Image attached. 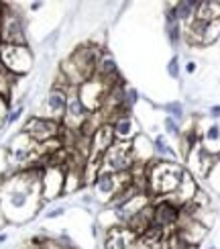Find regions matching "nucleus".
Returning a JSON list of instances; mask_svg holds the SVG:
<instances>
[{
	"label": "nucleus",
	"mask_w": 220,
	"mask_h": 249,
	"mask_svg": "<svg viewBox=\"0 0 220 249\" xmlns=\"http://www.w3.org/2000/svg\"><path fill=\"white\" fill-rule=\"evenodd\" d=\"M41 174L43 163L8 174L0 184V211L10 223H25L45 206L41 198Z\"/></svg>",
	"instance_id": "nucleus-1"
},
{
	"label": "nucleus",
	"mask_w": 220,
	"mask_h": 249,
	"mask_svg": "<svg viewBox=\"0 0 220 249\" xmlns=\"http://www.w3.org/2000/svg\"><path fill=\"white\" fill-rule=\"evenodd\" d=\"M100 55H102V49L96 43H84L78 49H73L68 59L61 61L59 76L64 78L71 88H80L84 82L94 78Z\"/></svg>",
	"instance_id": "nucleus-2"
},
{
	"label": "nucleus",
	"mask_w": 220,
	"mask_h": 249,
	"mask_svg": "<svg viewBox=\"0 0 220 249\" xmlns=\"http://www.w3.org/2000/svg\"><path fill=\"white\" fill-rule=\"evenodd\" d=\"M186 170L175 161L153 160L147 163V192L157 198H167L175 192Z\"/></svg>",
	"instance_id": "nucleus-3"
},
{
	"label": "nucleus",
	"mask_w": 220,
	"mask_h": 249,
	"mask_svg": "<svg viewBox=\"0 0 220 249\" xmlns=\"http://www.w3.org/2000/svg\"><path fill=\"white\" fill-rule=\"evenodd\" d=\"M0 64L10 76H27L33 70V51L29 45H0Z\"/></svg>",
	"instance_id": "nucleus-4"
},
{
	"label": "nucleus",
	"mask_w": 220,
	"mask_h": 249,
	"mask_svg": "<svg viewBox=\"0 0 220 249\" xmlns=\"http://www.w3.org/2000/svg\"><path fill=\"white\" fill-rule=\"evenodd\" d=\"M131 182V174H114L106 168H100L94 180V200H100L104 204H108L120 188H124Z\"/></svg>",
	"instance_id": "nucleus-5"
},
{
	"label": "nucleus",
	"mask_w": 220,
	"mask_h": 249,
	"mask_svg": "<svg viewBox=\"0 0 220 249\" xmlns=\"http://www.w3.org/2000/svg\"><path fill=\"white\" fill-rule=\"evenodd\" d=\"M135 158H133V149L131 143H122V141H114L110 145V149L102 155L100 160V168H106L114 174H131L135 168Z\"/></svg>",
	"instance_id": "nucleus-6"
},
{
	"label": "nucleus",
	"mask_w": 220,
	"mask_h": 249,
	"mask_svg": "<svg viewBox=\"0 0 220 249\" xmlns=\"http://www.w3.org/2000/svg\"><path fill=\"white\" fill-rule=\"evenodd\" d=\"M61 129H64V124L59 121H53L49 117H31L23 124L20 133H25L33 143L41 145V143H49L53 139H59Z\"/></svg>",
	"instance_id": "nucleus-7"
},
{
	"label": "nucleus",
	"mask_w": 220,
	"mask_h": 249,
	"mask_svg": "<svg viewBox=\"0 0 220 249\" xmlns=\"http://www.w3.org/2000/svg\"><path fill=\"white\" fill-rule=\"evenodd\" d=\"M2 45H29L27 43V27H25V18L23 15L15 8L4 10L2 17Z\"/></svg>",
	"instance_id": "nucleus-8"
},
{
	"label": "nucleus",
	"mask_w": 220,
	"mask_h": 249,
	"mask_svg": "<svg viewBox=\"0 0 220 249\" xmlns=\"http://www.w3.org/2000/svg\"><path fill=\"white\" fill-rule=\"evenodd\" d=\"M71 90H76V88H71L68 82L59 76V82L51 86V90L47 92V98H45V117L61 123V119H64V115H66V108H68V100H69Z\"/></svg>",
	"instance_id": "nucleus-9"
},
{
	"label": "nucleus",
	"mask_w": 220,
	"mask_h": 249,
	"mask_svg": "<svg viewBox=\"0 0 220 249\" xmlns=\"http://www.w3.org/2000/svg\"><path fill=\"white\" fill-rule=\"evenodd\" d=\"M66 186V170L59 165H45L41 174V198L43 202H51L64 194Z\"/></svg>",
	"instance_id": "nucleus-10"
},
{
	"label": "nucleus",
	"mask_w": 220,
	"mask_h": 249,
	"mask_svg": "<svg viewBox=\"0 0 220 249\" xmlns=\"http://www.w3.org/2000/svg\"><path fill=\"white\" fill-rule=\"evenodd\" d=\"M177 221H180V206H175L167 198H159L153 204V223L151 227H157L163 233L175 231Z\"/></svg>",
	"instance_id": "nucleus-11"
},
{
	"label": "nucleus",
	"mask_w": 220,
	"mask_h": 249,
	"mask_svg": "<svg viewBox=\"0 0 220 249\" xmlns=\"http://www.w3.org/2000/svg\"><path fill=\"white\" fill-rule=\"evenodd\" d=\"M173 233L177 235V239H180L182 243H186L187 247H198L204 241V237L208 233V227L198 219H180Z\"/></svg>",
	"instance_id": "nucleus-12"
},
{
	"label": "nucleus",
	"mask_w": 220,
	"mask_h": 249,
	"mask_svg": "<svg viewBox=\"0 0 220 249\" xmlns=\"http://www.w3.org/2000/svg\"><path fill=\"white\" fill-rule=\"evenodd\" d=\"M76 90H71L69 100H68V108H66V115H64V119H61V124L68 127V129H71V131H80L84 127V123H86L90 119V115H92V112L86 107H84V102L80 100Z\"/></svg>",
	"instance_id": "nucleus-13"
},
{
	"label": "nucleus",
	"mask_w": 220,
	"mask_h": 249,
	"mask_svg": "<svg viewBox=\"0 0 220 249\" xmlns=\"http://www.w3.org/2000/svg\"><path fill=\"white\" fill-rule=\"evenodd\" d=\"M108 124L112 127L114 139L122 141V143H131V141L141 133V131H139V124H137V121L133 119L131 112H120V115L112 117V119L108 121Z\"/></svg>",
	"instance_id": "nucleus-14"
},
{
	"label": "nucleus",
	"mask_w": 220,
	"mask_h": 249,
	"mask_svg": "<svg viewBox=\"0 0 220 249\" xmlns=\"http://www.w3.org/2000/svg\"><path fill=\"white\" fill-rule=\"evenodd\" d=\"M139 241V237L131 233L127 227L117 225L106 229V237H104V249H131Z\"/></svg>",
	"instance_id": "nucleus-15"
},
{
	"label": "nucleus",
	"mask_w": 220,
	"mask_h": 249,
	"mask_svg": "<svg viewBox=\"0 0 220 249\" xmlns=\"http://www.w3.org/2000/svg\"><path fill=\"white\" fill-rule=\"evenodd\" d=\"M196 192H198V186H196L194 176H192L190 172H186L184 178H182V182H180V186H177L175 192H173L171 196H167V200L173 202L175 206H184L186 202L194 200Z\"/></svg>",
	"instance_id": "nucleus-16"
},
{
	"label": "nucleus",
	"mask_w": 220,
	"mask_h": 249,
	"mask_svg": "<svg viewBox=\"0 0 220 249\" xmlns=\"http://www.w3.org/2000/svg\"><path fill=\"white\" fill-rule=\"evenodd\" d=\"M131 149H133V158L137 163L147 165L149 161L155 160V153H153V139L145 137V135H137L133 141H131Z\"/></svg>",
	"instance_id": "nucleus-17"
},
{
	"label": "nucleus",
	"mask_w": 220,
	"mask_h": 249,
	"mask_svg": "<svg viewBox=\"0 0 220 249\" xmlns=\"http://www.w3.org/2000/svg\"><path fill=\"white\" fill-rule=\"evenodd\" d=\"M153 153H155V160H165V161H173L171 160V153L173 149L169 147V143L163 135H157L153 137Z\"/></svg>",
	"instance_id": "nucleus-18"
},
{
	"label": "nucleus",
	"mask_w": 220,
	"mask_h": 249,
	"mask_svg": "<svg viewBox=\"0 0 220 249\" xmlns=\"http://www.w3.org/2000/svg\"><path fill=\"white\" fill-rule=\"evenodd\" d=\"M220 39V18L216 20H210L206 25V33H204V39H202V45H208V43H214V41Z\"/></svg>",
	"instance_id": "nucleus-19"
},
{
	"label": "nucleus",
	"mask_w": 220,
	"mask_h": 249,
	"mask_svg": "<svg viewBox=\"0 0 220 249\" xmlns=\"http://www.w3.org/2000/svg\"><path fill=\"white\" fill-rule=\"evenodd\" d=\"M204 143H202V147L206 149V151H210V147H212V143H218L220 141V127L216 123H212L210 127L206 129V133H204Z\"/></svg>",
	"instance_id": "nucleus-20"
},
{
	"label": "nucleus",
	"mask_w": 220,
	"mask_h": 249,
	"mask_svg": "<svg viewBox=\"0 0 220 249\" xmlns=\"http://www.w3.org/2000/svg\"><path fill=\"white\" fill-rule=\"evenodd\" d=\"M165 31H167V37H169L171 45H180L182 43V37H184L182 23H169V25H165Z\"/></svg>",
	"instance_id": "nucleus-21"
},
{
	"label": "nucleus",
	"mask_w": 220,
	"mask_h": 249,
	"mask_svg": "<svg viewBox=\"0 0 220 249\" xmlns=\"http://www.w3.org/2000/svg\"><path fill=\"white\" fill-rule=\"evenodd\" d=\"M163 110L167 112V117H171V119H175V121H180L182 117H184V105L182 102H167V105L163 107Z\"/></svg>",
	"instance_id": "nucleus-22"
},
{
	"label": "nucleus",
	"mask_w": 220,
	"mask_h": 249,
	"mask_svg": "<svg viewBox=\"0 0 220 249\" xmlns=\"http://www.w3.org/2000/svg\"><path fill=\"white\" fill-rule=\"evenodd\" d=\"M163 127H165V133H167V135H173V137H182V127H180V123H177L175 119L165 117Z\"/></svg>",
	"instance_id": "nucleus-23"
},
{
	"label": "nucleus",
	"mask_w": 220,
	"mask_h": 249,
	"mask_svg": "<svg viewBox=\"0 0 220 249\" xmlns=\"http://www.w3.org/2000/svg\"><path fill=\"white\" fill-rule=\"evenodd\" d=\"M167 74H169L171 78H180V57L173 55L171 61L167 64Z\"/></svg>",
	"instance_id": "nucleus-24"
},
{
	"label": "nucleus",
	"mask_w": 220,
	"mask_h": 249,
	"mask_svg": "<svg viewBox=\"0 0 220 249\" xmlns=\"http://www.w3.org/2000/svg\"><path fill=\"white\" fill-rule=\"evenodd\" d=\"M25 112V107L23 105H17L13 110L8 112V117H6V124H13V123H17L18 119H20V115Z\"/></svg>",
	"instance_id": "nucleus-25"
},
{
	"label": "nucleus",
	"mask_w": 220,
	"mask_h": 249,
	"mask_svg": "<svg viewBox=\"0 0 220 249\" xmlns=\"http://www.w3.org/2000/svg\"><path fill=\"white\" fill-rule=\"evenodd\" d=\"M66 213V209H61V206H57V209H51L45 213V219H57V216H61Z\"/></svg>",
	"instance_id": "nucleus-26"
},
{
	"label": "nucleus",
	"mask_w": 220,
	"mask_h": 249,
	"mask_svg": "<svg viewBox=\"0 0 220 249\" xmlns=\"http://www.w3.org/2000/svg\"><path fill=\"white\" fill-rule=\"evenodd\" d=\"M210 117H214V119H218V117H220V105H216V107H212V108H210Z\"/></svg>",
	"instance_id": "nucleus-27"
},
{
	"label": "nucleus",
	"mask_w": 220,
	"mask_h": 249,
	"mask_svg": "<svg viewBox=\"0 0 220 249\" xmlns=\"http://www.w3.org/2000/svg\"><path fill=\"white\" fill-rule=\"evenodd\" d=\"M186 71H187V74H194V71H196V64H194V61H187V64H186Z\"/></svg>",
	"instance_id": "nucleus-28"
},
{
	"label": "nucleus",
	"mask_w": 220,
	"mask_h": 249,
	"mask_svg": "<svg viewBox=\"0 0 220 249\" xmlns=\"http://www.w3.org/2000/svg\"><path fill=\"white\" fill-rule=\"evenodd\" d=\"M131 249H149V247H145V245H143L141 241H137V243H135V245H133Z\"/></svg>",
	"instance_id": "nucleus-29"
},
{
	"label": "nucleus",
	"mask_w": 220,
	"mask_h": 249,
	"mask_svg": "<svg viewBox=\"0 0 220 249\" xmlns=\"http://www.w3.org/2000/svg\"><path fill=\"white\" fill-rule=\"evenodd\" d=\"M41 6H43V2H33V4H31V10H39Z\"/></svg>",
	"instance_id": "nucleus-30"
},
{
	"label": "nucleus",
	"mask_w": 220,
	"mask_h": 249,
	"mask_svg": "<svg viewBox=\"0 0 220 249\" xmlns=\"http://www.w3.org/2000/svg\"><path fill=\"white\" fill-rule=\"evenodd\" d=\"M6 239H8V235L6 233H0V243H4Z\"/></svg>",
	"instance_id": "nucleus-31"
},
{
	"label": "nucleus",
	"mask_w": 220,
	"mask_h": 249,
	"mask_svg": "<svg viewBox=\"0 0 220 249\" xmlns=\"http://www.w3.org/2000/svg\"><path fill=\"white\" fill-rule=\"evenodd\" d=\"M55 249H76V247H57V245H55Z\"/></svg>",
	"instance_id": "nucleus-32"
},
{
	"label": "nucleus",
	"mask_w": 220,
	"mask_h": 249,
	"mask_svg": "<svg viewBox=\"0 0 220 249\" xmlns=\"http://www.w3.org/2000/svg\"><path fill=\"white\" fill-rule=\"evenodd\" d=\"M208 249H216V247H214V245H210V247H208Z\"/></svg>",
	"instance_id": "nucleus-33"
}]
</instances>
